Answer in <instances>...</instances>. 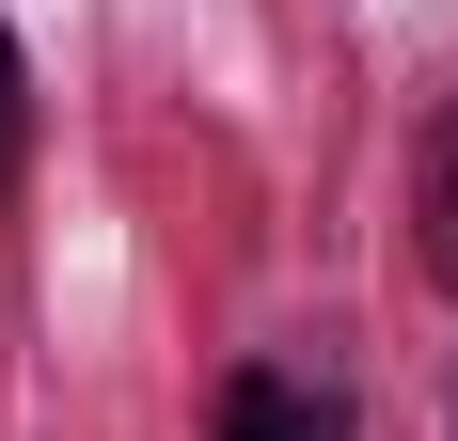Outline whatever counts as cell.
<instances>
[{"instance_id":"cell-1","label":"cell","mask_w":458,"mask_h":441,"mask_svg":"<svg viewBox=\"0 0 458 441\" xmlns=\"http://www.w3.org/2000/svg\"><path fill=\"white\" fill-rule=\"evenodd\" d=\"M222 441H348V395L301 362H237L222 379Z\"/></svg>"},{"instance_id":"cell-2","label":"cell","mask_w":458,"mask_h":441,"mask_svg":"<svg viewBox=\"0 0 458 441\" xmlns=\"http://www.w3.org/2000/svg\"><path fill=\"white\" fill-rule=\"evenodd\" d=\"M427 268H443V284H458V142H443V158H427Z\"/></svg>"},{"instance_id":"cell-3","label":"cell","mask_w":458,"mask_h":441,"mask_svg":"<svg viewBox=\"0 0 458 441\" xmlns=\"http://www.w3.org/2000/svg\"><path fill=\"white\" fill-rule=\"evenodd\" d=\"M32 158V63H16V32H0V174Z\"/></svg>"}]
</instances>
